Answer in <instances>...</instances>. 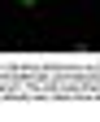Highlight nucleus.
I'll return each instance as SVG.
<instances>
[{
  "label": "nucleus",
  "instance_id": "obj_1",
  "mask_svg": "<svg viewBox=\"0 0 100 122\" xmlns=\"http://www.w3.org/2000/svg\"><path fill=\"white\" fill-rule=\"evenodd\" d=\"M18 5H26V9H35V5H39V0H18Z\"/></svg>",
  "mask_w": 100,
  "mask_h": 122
}]
</instances>
